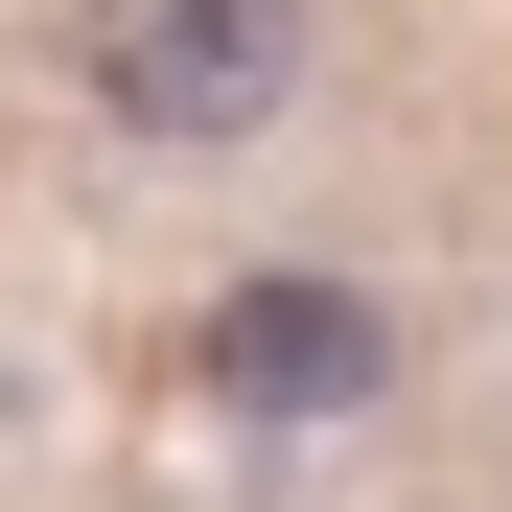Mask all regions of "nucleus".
I'll return each instance as SVG.
<instances>
[{"label":"nucleus","instance_id":"nucleus-1","mask_svg":"<svg viewBox=\"0 0 512 512\" xmlns=\"http://www.w3.org/2000/svg\"><path fill=\"white\" fill-rule=\"evenodd\" d=\"M70 70H94L117 140H256L280 70H303V0H94Z\"/></svg>","mask_w":512,"mask_h":512},{"label":"nucleus","instance_id":"nucleus-2","mask_svg":"<svg viewBox=\"0 0 512 512\" xmlns=\"http://www.w3.org/2000/svg\"><path fill=\"white\" fill-rule=\"evenodd\" d=\"M210 396H256V419H350V396H396V326H373L350 280H233V303H210Z\"/></svg>","mask_w":512,"mask_h":512}]
</instances>
